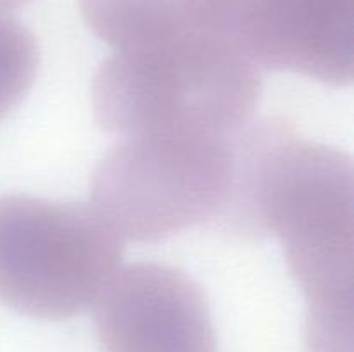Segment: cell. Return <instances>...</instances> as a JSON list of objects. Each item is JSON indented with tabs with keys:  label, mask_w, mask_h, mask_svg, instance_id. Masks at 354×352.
Segmentation results:
<instances>
[{
	"label": "cell",
	"mask_w": 354,
	"mask_h": 352,
	"mask_svg": "<svg viewBox=\"0 0 354 352\" xmlns=\"http://www.w3.org/2000/svg\"><path fill=\"white\" fill-rule=\"evenodd\" d=\"M234 144V183L213 223L242 240L282 242L306 324L354 323L351 155L303 138L286 117L252 119Z\"/></svg>",
	"instance_id": "obj_1"
},
{
	"label": "cell",
	"mask_w": 354,
	"mask_h": 352,
	"mask_svg": "<svg viewBox=\"0 0 354 352\" xmlns=\"http://www.w3.org/2000/svg\"><path fill=\"white\" fill-rule=\"evenodd\" d=\"M261 69L235 41L189 33L114 50L92 83L97 124L121 138L158 133L235 135L254 119Z\"/></svg>",
	"instance_id": "obj_2"
},
{
	"label": "cell",
	"mask_w": 354,
	"mask_h": 352,
	"mask_svg": "<svg viewBox=\"0 0 354 352\" xmlns=\"http://www.w3.org/2000/svg\"><path fill=\"white\" fill-rule=\"evenodd\" d=\"M235 135L123 138L92 179L93 209L123 238L154 244L214 221L230 195Z\"/></svg>",
	"instance_id": "obj_3"
},
{
	"label": "cell",
	"mask_w": 354,
	"mask_h": 352,
	"mask_svg": "<svg viewBox=\"0 0 354 352\" xmlns=\"http://www.w3.org/2000/svg\"><path fill=\"white\" fill-rule=\"evenodd\" d=\"M124 240L92 206L0 197V302L48 321L95 306L120 271Z\"/></svg>",
	"instance_id": "obj_4"
},
{
	"label": "cell",
	"mask_w": 354,
	"mask_h": 352,
	"mask_svg": "<svg viewBox=\"0 0 354 352\" xmlns=\"http://www.w3.org/2000/svg\"><path fill=\"white\" fill-rule=\"evenodd\" d=\"M95 328L104 352H218L203 289L165 262L120 269L95 302Z\"/></svg>",
	"instance_id": "obj_5"
},
{
	"label": "cell",
	"mask_w": 354,
	"mask_h": 352,
	"mask_svg": "<svg viewBox=\"0 0 354 352\" xmlns=\"http://www.w3.org/2000/svg\"><path fill=\"white\" fill-rule=\"evenodd\" d=\"M234 41L261 71L348 86L354 78V0H239Z\"/></svg>",
	"instance_id": "obj_6"
},
{
	"label": "cell",
	"mask_w": 354,
	"mask_h": 352,
	"mask_svg": "<svg viewBox=\"0 0 354 352\" xmlns=\"http://www.w3.org/2000/svg\"><path fill=\"white\" fill-rule=\"evenodd\" d=\"M78 2L86 26L114 50L147 47L183 35L203 33L201 0Z\"/></svg>",
	"instance_id": "obj_7"
},
{
	"label": "cell",
	"mask_w": 354,
	"mask_h": 352,
	"mask_svg": "<svg viewBox=\"0 0 354 352\" xmlns=\"http://www.w3.org/2000/svg\"><path fill=\"white\" fill-rule=\"evenodd\" d=\"M40 52L33 33L7 14H0V121L12 113L33 86Z\"/></svg>",
	"instance_id": "obj_8"
},
{
	"label": "cell",
	"mask_w": 354,
	"mask_h": 352,
	"mask_svg": "<svg viewBox=\"0 0 354 352\" xmlns=\"http://www.w3.org/2000/svg\"><path fill=\"white\" fill-rule=\"evenodd\" d=\"M33 0H0V14H7L10 10L21 9Z\"/></svg>",
	"instance_id": "obj_9"
}]
</instances>
